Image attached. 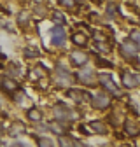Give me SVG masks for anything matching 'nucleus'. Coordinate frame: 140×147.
Here are the masks:
<instances>
[{
  "instance_id": "obj_1",
  "label": "nucleus",
  "mask_w": 140,
  "mask_h": 147,
  "mask_svg": "<svg viewBox=\"0 0 140 147\" xmlns=\"http://www.w3.org/2000/svg\"><path fill=\"white\" fill-rule=\"evenodd\" d=\"M121 54L125 58H130V60H133L137 54H138V44L137 42H133L131 39H128V40H125L121 44Z\"/></svg>"
},
{
  "instance_id": "obj_2",
  "label": "nucleus",
  "mask_w": 140,
  "mask_h": 147,
  "mask_svg": "<svg viewBox=\"0 0 140 147\" xmlns=\"http://www.w3.org/2000/svg\"><path fill=\"white\" fill-rule=\"evenodd\" d=\"M91 102H93V107H95V109H107V107L110 105V98H109V95H107V93H103V91L96 93V95L91 98Z\"/></svg>"
},
{
  "instance_id": "obj_3",
  "label": "nucleus",
  "mask_w": 140,
  "mask_h": 147,
  "mask_svg": "<svg viewBox=\"0 0 140 147\" xmlns=\"http://www.w3.org/2000/svg\"><path fill=\"white\" fill-rule=\"evenodd\" d=\"M98 81H100V84L107 91H110V93H114V95H119L117 88H116V84H114V81H112V77L109 76V74H102V76L98 77Z\"/></svg>"
},
{
  "instance_id": "obj_4",
  "label": "nucleus",
  "mask_w": 140,
  "mask_h": 147,
  "mask_svg": "<svg viewBox=\"0 0 140 147\" xmlns=\"http://www.w3.org/2000/svg\"><path fill=\"white\" fill-rule=\"evenodd\" d=\"M51 37H52V44H55V46H63L65 44V30L61 26L52 28Z\"/></svg>"
},
{
  "instance_id": "obj_5",
  "label": "nucleus",
  "mask_w": 140,
  "mask_h": 147,
  "mask_svg": "<svg viewBox=\"0 0 140 147\" xmlns=\"http://www.w3.org/2000/svg\"><path fill=\"white\" fill-rule=\"evenodd\" d=\"M55 116L58 117V121H68V119H72V117H74V114L70 112L67 107H63V105L55 107Z\"/></svg>"
},
{
  "instance_id": "obj_6",
  "label": "nucleus",
  "mask_w": 140,
  "mask_h": 147,
  "mask_svg": "<svg viewBox=\"0 0 140 147\" xmlns=\"http://www.w3.org/2000/svg\"><path fill=\"white\" fill-rule=\"evenodd\" d=\"M122 84L126 88H135L140 84V76H133V74H122Z\"/></svg>"
},
{
  "instance_id": "obj_7",
  "label": "nucleus",
  "mask_w": 140,
  "mask_h": 147,
  "mask_svg": "<svg viewBox=\"0 0 140 147\" xmlns=\"http://www.w3.org/2000/svg\"><path fill=\"white\" fill-rule=\"evenodd\" d=\"M70 61H72V65H84L88 61V54L86 53H81V51H74L72 54H70Z\"/></svg>"
},
{
  "instance_id": "obj_8",
  "label": "nucleus",
  "mask_w": 140,
  "mask_h": 147,
  "mask_svg": "<svg viewBox=\"0 0 140 147\" xmlns=\"http://www.w3.org/2000/svg\"><path fill=\"white\" fill-rule=\"evenodd\" d=\"M58 76H60V77H56V81H58L60 86H68L70 81H72V76H70L65 68H58Z\"/></svg>"
},
{
  "instance_id": "obj_9",
  "label": "nucleus",
  "mask_w": 140,
  "mask_h": 147,
  "mask_svg": "<svg viewBox=\"0 0 140 147\" xmlns=\"http://www.w3.org/2000/svg\"><path fill=\"white\" fill-rule=\"evenodd\" d=\"M47 126H49V130H51L52 133H56V135H63V133H65V130H67V128H68V126L61 124L60 121H55V123H49Z\"/></svg>"
},
{
  "instance_id": "obj_10",
  "label": "nucleus",
  "mask_w": 140,
  "mask_h": 147,
  "mask_svg": "<svg viewBox=\"0 0 140 147\" xmlns=\"http://www.w3.org/2000/svg\"><path fill=\"white\" fill-rule=\"evenodd\" d=\"M88 131H90V133H105V131H107V128H105L103 123H100V121H93V123H90Z\"/></svg>"
},
{
  "instance_id": "obj_11",
  "label": "nucleus",
  "mask_w": 140,
  "mask_h": 147,
  "mask_svg": "<svg viewBox=\"0 0 140 147\" xmlns=\"http://www.w3.org/2000/svg\"><path fill=\"white\" fill-rule=\"evenodd\" d=\"M125 131H126L130 137H137V135L140 133V128H138L133 121H126V123H125Z\"/></svg>"
},
{
  "instance_id": "obj_12",
  "label": "nucleus",
  "mask_w": 140,
  "mask_h": 147,
  "mask_svg": "<svg viewBox=\"0 0 140 147\" xmlns=\"http://www.w3.org/2000/svg\"><path fill=\"white\" fill-rule=\"evenodd\" d=\"M68 96H70V98H74L75 102H82L84 98H90V95H88V93H82V91H77V89L68 91Z\"/></svg>"
},
{
  "instance_id": "obj_13",
  "label": "nucleus",
  "mask_w": 140,
  "mask_h": 147,
  "mask_svg": "<svg viewBox=\"0 0 140 147\" xmlns=\"http://www.w3.org/2000/svg\"><path fill=\"white\" fill-rule=\"evenodd\" d=\"M79 81H81V82L91 84V81H93V70H81V74H79Z\"/></svg>"
},
{
  "instance_id": "obj_14",
  "label": "nucleus",
  "mask_w": 140,
  "mask_h": 147,
  "mask_svg": "<svg viewBox=\"0 0 140 147\" xmlns=\"http://www.w3.org/2000/svg\"><path fill=\"white\" fill-rule=\"evenodd\" d=\"M72 42H74L75 46H86V44H88V37L82 35V33H74V35H72Z\"/></svg>"
},
{
  "instance_id": "obj_15",
  "label": "nucleus",
  "mask_w": 140,
  "mask_h": 147,
  "mask_svg": "<svg viewBox=\"0 0 140 147\" xmlns=\"http://www.w3.org/2000/svg\"><path fill=\"white\" fill-rule=\"evenodd\" d=\"M26 116H28V119H30V121H40V119H42V114L39 112L37 109H30Z\"/></svg>"
},
{
  "instance_id": "obj_16",
  "label": "nucleus",
  "mask_w": 140,
  "mask_h": 147,
  "mask_svg": "<svg viewBox=\"0 0 140 147\" xmlns=\"http://www.w3.org/2000/svg\"><path fill=\"white\" fill-rule=\"evenodd\" d=\"M2 86H4L7 91H14V89H16V82L11 81V79H2Z\"/></svg>"
},
{
  "instance_id": "obj_17",
  "label": "nucleus",
  "mask_w": 140,
  "mask_h": 147,
  "mask_svg": "<svg viewBox=\"0 0 140 147\" xmlns=\"http://www.w3.org/2000/svg\"><path fill=\"white\" fill-rule=\"evenodd\" d=\"M72 140L74 138H68V137H60V147H72Z\"/></svg>"
},
{
  "instance_id": "obj_18",
  "label": "nucleus",
  "mask_w": 140,
  "mask_h": 147,
  "mask_svg": "<svg viewBox=\"0 0 140 147\" xmlns=\"http://www.w3.org/2000/svg\"><path fill=\"white\" fill-rule=\"evenodd\" d=\"M39 147H55V145H52V142L49 140V138H39Z\"/></svg>"
},
{
  "instance_id": "obj_19",
  "label": "nucleus",
  "mask_w": 140,
  "mask_h": 147,
  "mask_svg": "<svg viewBox=\"0 0 140 147\" xmlns=\"http://www.w3.org/2000/svg\"><path fill=\"white\" fill-rule=\"evenodd\" d=\"M25 54H26V58H35V56H39V53L35 51L33 47H28V49H25Z\"/></svg>"
},
{
  "instance_id": "obj_20",
  "label": "nucleus",
  "mask_w": 140,
  "mask_h": 147,
  "mask_svg": "<svg viewBox=\"0 0 140 147\" xmlns=\"http://www.w3.org/2000/svg\"><path fill=\"white\" fill-rule=\"evenodd\" d=\"M116 11H117V9H116V5H114V4H110V5H109V9H107V16H109V18H114V16H116Z\"/></svg>"
},
{
  "instance_id": "obj_21",
  "label": "nucleus",
  "mask_w": 140,
  "mask_h": 147,
  "mask_svg": "<svg viewBox=\"0 0 140 147\" xmlns=\"http://www.w3.org/2000/svg\"><path fill=\"white\" fill-rule=\"evenodd\" d=\"M96 63H98V65H102V67H109V68L112 67V63H110V61L103 60V58H98V60H96Z\"/></svg>"
},
{
  "instance_id": "obj_22",
  "label": "nucleus",
  "mask_w": 140,
  "mask_h": 147,
  "mask_svg": "<svg viewBox=\"0 0 140 147\" xmlns=\"http://www.w3.org/2000/svg\"><path fill=\"white\" fill-rule=\"evenodd\" d=\"M60 4L65 5V7H72L74 5V0H60Z\"/></svg>"
},
{
  "instance_id": "obj_23",
  "label": "nucleus",
  "mask_w": 140,
  "mask_h": 147,
  "mask_svg": "<svg viewBox=\"0 0 140 147\" xmlns=\"http://www.w3.org/2000/svg\"><path fill=\"white\" fill-rule=\"evenodd\" d=\"M131 39H135L137 42H140V33H138L137 30H133V32H131Z\"/></svg>"
},
{
  "instance_id": "obj_24",
  "label": "nucleus",
  "mask_w": 140,
  "mask_h": 147,
  "mask_svg": "<svg viewBox=\"0 0 140 147\" xmlns=\"http://www.w3.org/2000/svg\"><path fill=\"white\" fill-rule=\"evenodd\" d=\"M72 145H74V147H86V145H84V144H81L79 140H72Z\"/></svg>"
},
{
  "instance_id": "obj_25",
  "label": "nucleus",
  "mask_w": 140,
  "mask_h": 147,
  "mask_svg": "<svg viewBox=\"0 0 140 147\" xmlns=\"http://www.w3.org/2000/svg\"><path fill=\"white\" fill-rule=\"evenodd\" d=\"M55 21H60V23H63L65 20H63V16H61V14H55Z\"/></svg>"
},
{
  "instance_id": "obj_26",
  "label": "nucleus",
  "mask_w": 140,
  "mask_h": 147,
  "mask_svg": "<svg viewBox=\"0 0 140 147\" xmlns=\"http://www.w3.org/2000/svg\"><path fill=\"white\" fill-rule=\"evenodd\" d=\"M11 147H25V144H21V142H14Z\"/></svg>"
},
{
  "instance_id": "obj_27",
  "label": "nucleus",
  "mask_w": 140,
  "mask_h": 147,
  "mask_svg": "<svg viewBox=\"0 0 140 147\" xmlns=\"http://www.w3.org/2000/svg\"><path fill=\"white\" fill-rule=\"evenodd\" d=\"M121 147H128V145H121Z\"/></svg>"
},
{
  "instance_id": "obj_28",
  "label": "nucleus",
  "mask_w": 140,
  "mask_h": 147,
  "mask_svg": "<svg viewBox=\"0 0 140 147\" xmlns=\"http://www.w3.org/2000/svg\"><path fill=\"white\" fill-rule=\"evenodd\" d=\"M79 2H81V0H79Z\"/></svg>"
}]
</instances>
